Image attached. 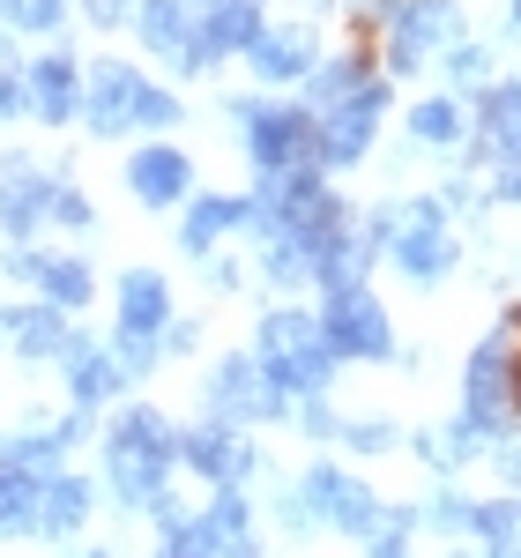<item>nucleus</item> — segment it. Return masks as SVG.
Instances as JSON below:
<instances>
[{
	"label": "nucleus",
	"mask_w": 521,
	"mask_h": 558,
	"mask_svg": "<svg viewBox=\"0 0 521 558\" xmlns=\"http://www.w3.org/2000/svg\"><path fill=\"white\" fill-rule=\"evenodd\" d=\"M128 31L142 38V52H157L165 68H179V52L194 45V8L186 0H134Z\"/></svg>",
	"instance_id": "26"
},
{
	"label": "nucleus",
	"mask_w": 521,
	"mask_h": 558,
	"mask_svg": "<svg viewBox=\"0 0 521 558\" xmlns=\"http://www.w3.org/2000/svg\"><path fill=\"white\" fill-rule=\"evenodd\" d=\"M223 112H231V128H239V149H246L254 179L305 172V165H313V112H305V105H283V97H231Z\"/></svg>",
	"instance_id": "5"
},
{
	"label": "nucleus",
	"mask_w": 521,
	"mask_h": 558,
	"mask_svg": "<svg viewBox=\"0 0 521 558\" xmlns=\"http://www.w3.org/2000/svg\"><path fill=\"white\" fill-rule=\"evenodd\" d=\"M299 499H305V514H313V536H343V544H365V536L388 521V499L358 470L328 462V454L299 476Z\"/></svg>",
	"instance_id": "7"
},
{
	"label": "nucleus",
	"mask_w": 521,
	"mask_h": 558,
	"mask_svg": "<svg viewBox=\"0 0 521 558\" xmlns=\"http://www.w3.org/2000/svg\"><path fill=\"white\" fill-rule=\"evenodd\" d=\"M83 0H0V31L8 38H52Z\"/></svg>",
	"instance_id": "32"
},
{
	"label": "nucleus",
	"mask_w": 521,
	"mask_h": 558,
	"mask_svg": "<svg viewBox=\"0 0 521 558\" xmlns=\"http://www.w3.org/2000/svg\"><path fill=\"white\" fill-rule=\"evenodd\" d=\"M320 336L336 350V365H388L395 357V320L373 283L358 291H320Z\"/></svg>",
	"instance_id": "11"
},
{
	"label": "nucleus",
	"mask_w": 521,
	"mask_h": 558,
	"mask_svg": "<svg viewBox=\"0 0 521 558\" xmlns=\"http://www.w3.org/2000/svg\"><path fill=\"white\" fill-rule=\"evenodd\" d=\"M97 476L83 470H52V484H45V499H38V544H52V551H68V544H83V529L89 514H97Z\"/></svg>",
	"instance_id": "23"
},
{
	"label": "nucleus",
	"mask_w": 521,
	"mask_h": 558,
	"mask_svg": "<svg viewBox=\"0 0 521 558\" xmlns=\"http://www.w3.org/2000/svg\"><path fill=\"white\" fill-rule=\"evenodd\" d=\"M268 31V8L260 0H202L194 8V45L179 52L172 75H186V83H202V75H217L223 60H246V45Z\"/></svg>",
	"instance_id": "13"
},
{
	"label": "nucleus",
	"mask_w": 521,
	"mask_h": 558,
	"mask_svg": "<svg viewBox=\"0 0 521 558\" xmlns=\"http://www.w3.org/2000/svg\"><path fill=\"white\" fill-rule=\"evenodd\" d=\"M507 23H514V31H521V0H514V8H507Z\"/></svg>",
	"instance_id": "44"
},
{
	"label": "nucleus",
	"mask_w": 521,
	"mask_h": 558,
	"mask_svg": "<svg viewBox=\"0 0 521 558\" xmlns=\"http://www.w3.org/2000/svg\"><path fill=\"white\" fill-rule=\"evenodd\" d=\"M507 357H514V336H484L477 350H470V365H462V425L477 432L484 447H499L507 432H521L514 425V387H507Z\"/></svg>",
	"instance_id": "12"
},
{
	"label": "nucleus",
	"mask_w": 521,
	"mask_h": 558,
	"mask_svg": "<svg viewBox=\"0 0 521 558\" xmlns=\"http://www.w3.org/2000/svg\"><path fill=\"white\" fill-rule=\"evenodd\" d=\"M410 536H417V507H388V521L365 536V558H417Z\"/></svg>",
	"instance_id": "34"
},
{
	"label": "nucleus",
	"mask_w": 521,
	"mask_h": 558,
	"mask_svg": "<svg viewBox=\"0 0 521 558\" xmlns=\"http://www.w3.org/2000/svg\"><path fill=\"white\" fill-rule=\"evenodd\" d=\"M373 23H380V75L388 83L417 75L425 60H439V52H455L470 38L455 0H373Z\"/></svg>",
	"instance_id": "4"
},
{
	"label": "nucleus",
	"mask_w": 521,
	"mask_h": 558,
	"mask_svg": "<svg viewBox=\"0 0 521 558\" xmlns=\"http://www.w3.org/2000/svg\"><path fill=\"white\" fill-rule=\"evenodd\" d=\"M358 231H365L373 254L388 260L402 283H417V291H439V283L462 268V223L439 209L433 194H388V202L365 209Z\"/></svg>",
	"instance_id": "2"
},
{
	"label": "nucleus",
	"mask_w": 521,
	"mask_h": 558,
	"mask_svg": "<svg viewBox=\"0 0 521 558\" xmlns=\"http://www.w3.org/2000/svg\"><path fill=\"white\" fill-rule=\"evenodd\" d=\"M320 60H328V45H320V23H268V31L246 45V68H254V83H260V89H291V83H305Z\"/></svg>",
	"instance_id": "18"
},
{
	"label": "nucleus",
	"mask_w": 521,
	"mask_h": 558,
	"mask_svg": "<svg viewBox=\"0 0 521 558\" xmlns=\"http://www.w3.org/2000/svg\"><path fill=\"white\" fill-rule=\"evenodd\" d=\"M0 343L15 350V365H60L68 343H75V320L68 313H52L45 299H23V305H0Z\"/></svg>",
	"instance_id": "22"
},
{
	"label": "nucleus",
	"mask_w": 521,
	"mask_h": 558,
	"mask_svg": "<svg viewBox=\"0 0 521 558\" xmlns=\"http://www.w3.org/2000/svg\"><path fill=\"white\" fill-rule=\"evenodd\" d=\"M194 268H202V283H209V291H246V260L209 254V260H194Z\"/></svg>",
	"instance_id": "38"
},
{
	"label": "nucleus",
	"mask_w": 521,
	"mask_h": 558,
	"mask_svg": "<svg viewBox=\"0 0 521 558\" xmlns=\"http://www.w3.org/2000/svg\"><path fill=\"white\" fill-rule=\"evenodd\" d=\"M23 112L38 128H75L83 120V60L75 52H38L23 60Z\"/></svg>",
	"instance_id": "19"
},
{
	"label": "nucleus",
	"mask_w": 521,
	"mask_h": 558,
	"mask_svg": "<svg viewBox=\"0 0 521 558\" xmlns=\"http://www.w3.org/2000/svg\"><path fill=\"white\" fill-rule=\"evenodd\" d=\"M254 365L268 373V387H283L291 402L336 387V350L320 336V313H305V305H268L254 320Z\"/></svg>",
	"instance_id": "3"
},
{
	"label": "nucleus",
	"mask_w": 521,
	"mask_h": 558,
	"mask_svg": "<svg viewBox=\"0 0 521 558\" xmlns=\"http://www.w3.org/2000/svg\"><path fill=\"white\" fill-rule=\"evenodd\" d=\"M0 276H8V283H23V291H38L45 246H0Z\"/></svg>",
	"instance_id": "37"
},
{
	"label": "nucleus",
	"mask_w": 521,
	"mask_h": 558,
	"mask_svg": "<svg viewBox=\"0 0 521 558\" xmlns=\"http://www.w3.org/2000/svg\"><path fill=\"white\" fill-rule=\"evenodd\" d=\"M52 231H75V239L97 231V209H89V194L75 179H60V194H52Z\"/></svg>",
	"instance_id": "35"
},
{
	"label": "nucleus",
	"mask_w": 521,
	"mask_h": 558,
	"mask_svg": "<svg viewBox=\"0 0 521 558\" xmlns=\"http://www.w3.org/2000/svg\"><path fill=\"white\" fill-rule=\"evenodd\" d=\"M157 558H268L246 492H209L194 514L157 536Z\"/></svg>",
	"instance_id": "6"
},
{
	"label": "nucleus",
	"mask_w": 521,
	"mask_h": 558,
	"mask_svg": "<svg viewBox=\"0 0 521 558\" xmlns=\"http://www.w3.org/2000/svg\"><path fill=\"white\" fill-rule=\"evenodd\" d=\"M343 439L350 454H395L402 447V432H395V417H380V410H365V417H343Z\"/></svg>",
	"instance_id": "33"
},
{
	"label": "nucleus",
	"mask_w": 521,
	"mask_h": 558,
	"mask_svg": "<svg viewBox=\"0 0 521 558\" xmlns=\"http://www.w3.org/2000/svg\"><path fill=\"white\" fill-rule=\"evenodd\" d=\"M179 476H194V484H209V492H246L268 476L260 462V439L239 425H179Z\"/></svg>",
	"instance_id": "10"
},
{
	"label": "nucleus",
	"mask_w": 521,
	"mask_h": 558,
	"mask_svg": "<svg viewBox=\"0 0 521 558\" xmlns=\"http://www.w3.org/2000/svg\"><path fill=\"white\" fill-rule=\"evenodd\" d=\"M388 75H373V83L343 97V105H328L320 120H313V165L320 172H350V165H365L373 149H380V128H388Z\"/></svg>",
	"instance_id": "9"
},
{
	"label": "nucleus",
	"mask_w": 521,
	"mask_h": 558,
	"mask_svg": "<svg viewBox=\"0 0 521 558\" xmlns=\"http://www.w3.org/2000/svg\"><path fill=\"white\" fill-rule=\"evenodd\" d=\"M246 231V194H194L179 209V254L186 260H209V254H231V239Z\"/></svg>",
	"instance_id": "24"
},
{
	"label": "nucleus",
	"mask_w": 521,
	"mask_h": 558,
	"mask_svg": "<svg viewBox=\"0 0 521 558\" xmlns=\"http://www.w3.org/2000/svg\"><path fill=\"white\" fill-rule=\"evenodd\" d=\"M172 320H179V305H172V276H165V268L134 260V268L112 276V336H149V343H165Z\"/></svg>",
	"instance_id": "17"
},
{
	"label": "nucleus",
	"mask_w": 521,
	"mask_h": 558,
	"mask_svg": "<svg viewBox=\"0 0 521 558\" xmlns=\"http://www.w3.org/2000/svg\"><path fill=\"white\" fill-rule=\"evenodd\" d=\"M60 387H68V410L97 417V410H112L134 380L120 373L112 343H97V336H83V328H75V343H68V357H60Z\"/></svg>",
	"instance_id": "20"
},
{
	"label": "nucleus",
	"mask_w": 521,
	"mask_h": 558,
	"mask_svg": "<svg viewBox=\"0 0 521 558\" xmlns=\"http://www.w3.org/2000/svg\"><path fill=\"white\" fill-rule=\"evenodd\" d=\"M470 134H477L470 105H462V97H447V89L410 105V149H439V157H455V149H470Z\"/></svg>",
	"instance_id": "25"
},
{
	"label": "nucleus",
	"mask_w": 521,
	"mask_h": 558,
	"mask_svg": "<svg viewBox=\"0 0 521 558\" xmlns=\"http://www.w3.org/2000/svg\"><path fill=\"white\" fill-rule=\"evenodd\" d=\"M439 75H447V97H462V105H477L484 89L499 83V52L477 38H462L455 52H439Z\"/></svg>",
	"instance_id": "29"
},
{
	"label": "nucleus",
	"mask_w": 521,
	"mask_h": 558,
	"mask_svg": "<svg viewBox=\"0 0 521 558\" xmlns=\"http://www.w3.org/2000/svg\"><path fill=\"white\" fill-rule=\"evenodd\" d=\"M31 299H45L52 313H83V305H97V268H89V254H45V276Z\"/></svg>",
	"instance_id": "28"
},
{
	"label": "nucleus",
	"mask_w": 521,
	"mask_h": 558,
	"mask_svg": "<svg viewBox=\"0 0 521 558\" xmlns=\"http://www.w3.org/2000/svg\"><path fill=\"white\" fill-rule=\"evenodd\" d=\"M202 417L209 425H283L291 417V395L283 387H268V373L254 365V350H223L217 365L202 373Z\"/></svg>",
	"instance_id": "8"
},
{
	"label": "nucleus",
	"mask_w": 521,
	"mask_h": 558,
	"mask_svg": "<svg viewBox=\"0 0 521 558\" xmlns=\"http://www.w3.org/2000/svg\"><path fill=\"white\" fill-rule=\"evenodd\" d=\"M470 544L477 558H521V499H477V521H470Z\"/></svg>",
	"instance_id": "30"
},
{
	"label": "nucleus",
	"mask_w": 521,
	"mask_h": 558,
	"mask_svg": "<svg viewBox=\"0 0 521 558\" xmlns=\"http://www.w3.org/2000/svg\"><path fill=\"white\" fill-rule=\"evenodd\" d=\"M470 521H477V499L470 492H455V484H433V499H417V529H433V536H462L470 544Z\"/></svg>",
	"instance_id": "31"
},
{
	"label": "nucleus",
	"mask_w": 521,
	"mask_h": 558,
	"mask_svg": "<svg viewBox=\"0 0 521 558\" xmlns=\"http://www.w3.org/2000/svg\"><path fill=\"white\" fill-rule=\"evenodd\" d=\"M492 202L521 209V165H499V179H492Z\"/></svg>",
	"instance_id": "42"
},
{
	"label": "nucleus",
	"mask_w": 521,
	"mask_h": 558,
	"mask_svg": "<svg viewBox=\"0 0 521 558\" xmlns=\"http://www.w3.org/2000/svg\"><path fill=\"white\" fill-rule=\"evenodd\" d=\"M470 120H477L470 149H462L470 165H521V68L484 89L477 105H470Z\"/></svg>",
	"instance_id": "21"
},
{
	"label": "nucleus",
	"mask_w": 521,
	"mask_h": 558,
	"mask_svg": "<svg viewBox=\"0 0 521 558\" xmlns=\"http://www.w3.org/2000/svg\"><path fill=\"white\" fill-rule=\"evenodd\" d=\"M60 558H120V551H112V544H89V536H83V544H68Z\"/></svg>",
	"instance_id": "43"
},
{
	"label": "nucleus",
	"mask_w": 521,
	"mask_h": 558,
	"mask_svg": "<svg viewBox=\"0 0 521 558\" xmlns=\"http://www.w3.org/2000/svg\"><path fill=\"white\" fill-rule=\"evenodd\" d=\"M83 15L97 23V31H120V23L134 15V0H83Z\"/></svg>",
	"instance_id": "41"
},
{
	"label": "nucleus",
	"mask_w": 521,
	"mask_h": 558,
	"mask_svg": "<svg viewBox=\"0 0 521 558\" xmlns=\"http://www.w3.org/2000/svg\"><path fill=\"white\" fill-rule=\"evenodd\" d=\"M194 350H202V320H186V313H179L172 328H165V365H172V357H194Z\"/></svg>",
	"instance_id": "40"
},
{
	"label": "nucleus",
	"mask_w": 521,
	"mask_h": 558,
	"mask_svg": "<svg viewBox=\"0 0 521 558\" xmlns=\"http://www.w3.org/2000/svg\"><path fill=\"white\" fill-rule=\"evenodd\" d=\"M492 470H499V484H507V499H521V432H507V439L492 447Z\"/></svg>",
	"instance_id": "39"
},
{
	"label": "nucleus",
	"mask_w": 521,
	"mask_h": 558,
	"mask_svg": "<svg viewBox=\"0 0 521 558\" xmlns=\"http://www.w3.org/2000/svg\"><path fill=\"white\" fill-rule=\"evenodd\" d=\"M373 75H380V60H373V52H358V45H350V52H336V60H320V68H313V75H305V112H313V120H320V112H328V105H343V97H358V89L373 83Z\"/></svg>",
	"instance_id": "27"
},
{
	"label": "nucleus",
	"mask_w": 521,
	"mask_h": 558,
	"mask_svg": "<svg viewBox=\"0 0 521 558\" xmlns=\"http://www.w3.org/2000/svg\"><path fill=\"white\" fill-rule=\"evenodd\" d=\"M202 194V179H194V157L179 149V142H134L128 149V202L134 209H186Z\"/></svg>",
	"instance_id": "16"
},
{
	"label": "nucleus",
	"mask_w": 521,
	"mask_h": 558,
	"mask_svg": "<svg viewBox=\"0 0 521 558\" xmlns=\"http://www.w3.org/2000/svg\"><path fill=\"white\" fill-rule=\"evenodd\" d=\"M97 492L142 521L165 492H179V425L157 402H120L112 425L97 432Z\"/></svg>",
	"instance_id": "1"
},
{
	"label": "nucleus",
	"mask_w": 521,
	"mask_h": 558,
	"mask_svg": "<svg viewBox=\"0 0 521 558\" xmlns=\"http://www.w3.org/2000/svg\"><path fill=\"white\" fill-rule=\"evenodd\" d=\"M142 89H149V75L134 60H89L83 68V120L75 128L89 142H128L134 112H142Z\"/></svg>",
	"instance_id": "15"
},
{
	"label": "nucleus",
	"mask_w": 521,
	"mask_h": 558,
	"mask_svg": "<svg viewBox=\"0 0 521 558\" xmlns=\"http://www.w3.org/2000/svg\"><path fill=\"white\" fill-rule=\"evenodd\" d=\"M60 165H38L31 149H0V239L31 246L38 231H52V194H60Z\"/></svg>",
	"instance_id": "14"
},
{
	"label": "nucleus",
	"mask_w": 521,
	"mask_h": 558,
	"mask_svg": "<svg viewBox=\"0 0 521 558\" xmlns=\"http://www.w3.org/2000/svg\"><path fill=\"white\" fill-rule=\"evenodd\" d=\"M291 425H299L305 439H320V447H328V439L343 432V417H336V402H328V395H305V402H291Z\"/></svg>",
	"instance_id": "36"
}]
</instances>
